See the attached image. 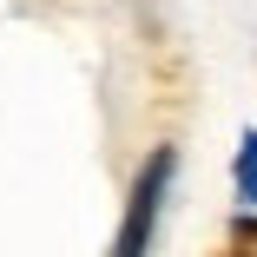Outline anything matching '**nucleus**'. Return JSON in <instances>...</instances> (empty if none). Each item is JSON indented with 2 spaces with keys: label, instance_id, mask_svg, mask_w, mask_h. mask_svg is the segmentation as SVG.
I'll return each mask as SVG.
<instances>
[{
  "label": "nucleus",
  "instance_id": "obj_2",
  "mask_svg": "<svg viewBox=\"0 0 257 257\" xmlns=\"http://www.w3.org/2000/svg\"><path fill=\"white\" fill-rule=\"evenodd\" d=\"M211 257H257V211H244V218L224 231V244H218Z\"/></svg>",
  "mask_w": 257,
  "mask_h": 257
},
{
  "label": "nucleus",
  "instance_id": "obj_1",
  "mask_svg": "<svg viewBox=\"0 0 257 257\" xmlns=\"http://www.w3.org/2000/svg\"><path fill=\"white\" fill-rule=\"evenodd\" d=\"M172 145H159L145 159L132 198H125V218H119V237H112V257H145L152 250V231H159V211H165V191H172Z\"/></svg>",
  "mask_w": 257,
  "mask_h": 257
},
{
  "label": "nucleus",
  "instance_id": "obj_3",
  "mask_svg": "<svg viewBox=\"0 0 257 257\" xmlns=\"http://www.w3.org/2000/svg\"><path fill=\"white\" fill-rule=\"evenodd\" d=\"M237 198L257 211V132H244V145H237Z\"/></svg>",
  "mask_w": 257,
  "mask_h": 257
}]
</instances>
